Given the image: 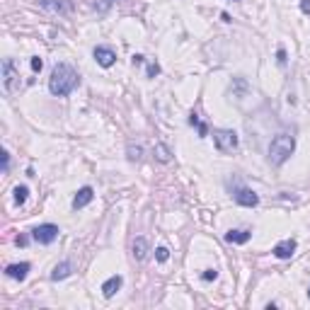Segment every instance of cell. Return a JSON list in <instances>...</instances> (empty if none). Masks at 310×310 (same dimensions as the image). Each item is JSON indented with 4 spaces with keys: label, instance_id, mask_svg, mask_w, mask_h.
<instances>
[{
    "label": "cell",
    "instance_id": "obj_1",
    "mask_svg": "<svg viewBox=\"0 0 310 310\" xmlns=\"http://www.w3.org/2000/svg\"><path fill=\"white\" fill-rule=\"evenodd\" d=\"M80 85V75L73 66L68 63H56L54 70H51V78H49V90L54 97H68L75 87Z\"/></svg>",
    "mask_w": 310,
    "mask_h": 310
},
{
    "label": "cell",
    "instance_id": "obj_2",
    "mask_svg": "<svg viewBox=\"0 0 310 310\" xmlns=\"http://www.w3.org/2000/svg\"><path fill=\"white\" fill-rule=\"evenodd\" d=\"M293 150H296V138L291 136V134H279V136H274L272 143H269V163L272 165H283L291 155H293Z\"/></svg>",
    "mask_w": 310,
    "mask_h": 310
},
{
    "label": "cell",
    "instance_id": "obj_3",
    "mask_svg": "<svg viewBox=\"0 0 310 310\" xmlns=\"http://www.w3.org/2000/svg\"><path fill=\"white\" fill-rule=\"evenodd\" d=\"M213 143H216V148L221 153H233L240 141H238V134L233 129H216L213 131Z\"/></svg>",
    "mask_w": 310,
    "mask_h": 310
},
{
    "label": "cell",
    "instance_id": "obj_4",
    "mask_svg": "<svg viewBox=\"0 0 310 310\" xmlns=\"http://www.w3.org/2000/svg\"><path fill=\"white\" fill-rule=\"evenodd\" d=\"M2 87H5V92H10V95H12L15 90H20V73H17L12 58H5V61H2Z\"/></svg>",
    "mask_w": 310,
    "mask_h": 310
},
{
    "label": "cell",
    "instance_id": "obj_5",
    "mask_svg": "<svg viewBox=\"0 0 310 310\" xmlns=\"http://www.w3.org/2000/svg\"><path fill=\"white\" fill-rule=\"evenodd\" d=\"M58 226H54V223H44V226H36L34 230H32V240H36L39 245H51L54 240L58 238Z\"/></svg>",
    "mask_w": 310,
    "mask_h": 310
},
{
    "label": "cell",
    "instance_id": "obj_6",
    "mask_svg": "<svg viewBox=\"0 0 310 310\" xmlns=\"http://www.w3.org/2000/svg\"><path fill=\"white\" fill-rule=\"evenodd\" d=\"M230 197L235 199V204H240V206H247V208H252L259 204V197L254 194L252 189H247V187H233V194Z\"/></svg>",
    "mask_w": 310,
    "mask_h": 310
},
{
    "label": "cell",
    "instance_id": "obj_7",
    "mask_svg": "<svg viewBox=\"0 0 310 310\" xmlns=\"http://www.w3.org/2000/svg\"><path fill=\"white\" fill-rule=\"evenodd\" d=\"M92 56L97 61V66H102V68H112L114 63H116V54H114L109 46H95Z\"/></svg>",
    "mask_w": 310,
    "mask_h": 310
},
{
    "label": "cell",
    "instance_id": "obj_8",
    "mask_svg": "<svg viewBox=\"0 0 310 310\" xmlns=\"http://www.w3.org/2000/svg\"><path fill=\"white\" fill-rule=\"evenodd\" d=\"M39 5H41L44 10H49V12H58V15H66V12H70V7H73L70 0H39Z\"/></svg>",
    "mask_w": 310,
    "mask_h": 310
},
{
    "label": "cell",
    "instance_id": "obj_9",
    "mask_svg": "<svg viewBox=\"0 0 310 310\" xmlns=\"http://www.w3.org/2000/svg\"><path fill=\"white\" fill-rule=\"evenodd\" d=\"M29 269H32L29 262H20V264H10V267L5 269V274H7L10 279H15V281H25L27 274H29Z\"/></svg>",
    "mask_w": 310,
    "mask_h": 310
},
{
    "label": "cell",
    "instance_id": "obj_10",
    "mask_svg": "<svg viewBox=\"0 0 310 310\" xmlns=\"http://www.w3.org/2000/svg\"><path fill=\"white\" fill-rule=\"evenodd\" d=\"M296 240L293 238H288V240H281V242H276V247H274V257H279V259H291L293 252H296Z\"/></svg>",
    "mask_w": 310,
    "mask_h": 310
},
{
    "label": "cell",
    "instance_id": "obj_11",
    "mask_svg": "<svg viewBox=\"0 0 310 310\" xmlns=\"http://www.w3.org/2000/svg\"><path fill=\"white\" fill-rule=\"evenodd\" d=\"M95 197V192H92V187H83V189H78V194L73 197V208L78 211V208H85L90 201Z\"/></svg>",
    "mask_w": 310,
    "mask_h": 310
},
{
    "label": "cell",
    "instance_id": "obj_12",
    "mask_svg": "<svg viewBox=\"0 0 310 310\" xmlns=\"http://www.w3.org/2000/svg\"><path fill=\"white\" fill-rule=\"evenodd\" d=\"M148 252H150L148 240H145V238H136L134 245H131V254H134V259H136V262H143V259L148 257Z\"/></svg>",
    "mask_w": 310,
    "mask_h": 310
},
{
    "label": "cell",
    "instance_id": "obj_13",
    "mask_svg": "<svg viewBox=\"0 0 310 310\" xmlns=\"http://www.w3.org/2000/svg\"><path fill=\"white\" fill-rule=\"evenodd\" d=\"M73 274V262L70 259H66V262H61L54 267V272H51V279L54 281H63V279H68Z\"/></svg>",
    "mask_w": 310,
    "mask_h": 310
},
{
    "label": "cell",
    "instance_id": "obj_14",
    "mask_svg": "<svg viewBox=\"0 0 310 310\" xmlns=\"http://www.w3.org/2000/svg\"><path fill=\"white\" fill-rule=\"evenodd\" d=\"M121 283H124V279H121L119 274H114V276H109L107 281L102 283V296H104V298H112L114 293H116V291L121 288Z\"/></svg>",
    "mask_w": 310,
    "mask_h": 310
},
{
    "label": "cell",
    "instance_id": "obj_15",
    "mask_svg": "<svg viewBox=\"0 0 310 310\" xmlns=\"http://www.w3.org/2000/svg\"><path fill=\"white\" fill-rule=\"evenodd\" d=\"M250 238H252L250 230H228L226 233V242H230V245H245Z\"/></svg>",
    "mask_w": 310,
    "mask_h": 310
},
{
    "label": "cell",
    "instance_id": "obj_16",
    "mask_svg": "<svg viewBox=\"0 0 310 310\" xmlns=\"http://www.w3.org/2000/svg\"><path fill=\"white\" fill-rule=\"evenodd\" d=\"M189 124H192V126L197 129V131H199V136H201V138H206V136H208V126H206V124H204V121L199 119V114H197V112H192V114H189Z\"/></svg>",
    "mask_w": 310,
    "mask_h": 310
},
{
    "label": "cell",
    "instance_id": "obj_17",
    "mask_svg": "<svg viewBox=\"0 0 310 310\" xmlns=\"http://www.w3.org/2000/svg\"><path fill=\"white\" fill-rule=\"evenodd\" d=\"M155 158H158V163H170L172 160V153H170V148L165 143H155Z\"/></svg>",
    "mask_w": 310,
    "mask_h": 310
},
{
    "label": "cell",
    "instance_id": "obj_18",
    "mask_svg": "<svg viewBox=\"0 0 310 310\" xmlns=\"http://www.w3.org/2000/svg\"><path fill=\"white\" fill-rule=\"evenodd\" d=\"M12 194H15V204H17V206H22V204L27 201V194H29L27 184H20V187H15V192H12Z\"/></svg>",
    "mask_w": 310,
    "mask_h": 310
},
{
    "label": "cell",
    "instance_id": "obj_19",
    "mask_svg": "<svg viewBox=\"0 0 310 310\" xmlns=\"http://www.w3.org/2000/svg\"><path fill=\"white\" fill-rule=\"evenodd\" d=\"M126 153H129V160H131V163H138V160H141L143 148H141V145H129V150H126Z\"/></svg>",
    "mask_w": 310,
    "mask_h": 310
},
{
    "label": "cell",
    "instance_id": "obj_20",
    "mask_svg": "<svg viewBox=\"0 0 310 310\" xmlns=\"http://www.w3.org/2000/svg\"><path fill=\"white\" fill-rule=\"evenodd\" d=\"M155 259H158V262H168V259H170V250H168V247H158V250H155Z\"/></svg>",
    "mask_w": 310,
    "mask_h": 310
},
{
    "label": "cell",
    "instance_id": "obj_21",
    "mask_svg": "<svg viewBox=\"0 0 310 310\" xmlns=\"http://www.w3.org/2000/svg\"><path fill=\"white\" fill-rule=\"evenodd\" d=\"M201 279H204V281H216V279H218V272H216V269H206V272L201 274Z\"/></svg>",
    "mask_w": 310,
    "mask_h": 310
},
{
    "label": "cell",
    "instance_id": "obj_22",
    "mask_svg": "<svg viewBox=\"0 0 310 310\" xmlns=\"http://www.w3.org/2000/svg\"><path fill=\"white\" fill-rule=\"evenodd\" d=\"M41 68H44V61H41L39 56H34V58H32V70H34V73H39Z\"/></svg>",
    "mask_w": 310,
    "mask_h": 310
},
{
    "label": "cell",
    "instance_id": "obj_23",
    "mask_svg": "<svg viewBox=\"0 0 310 310\" xmlns=\"http://www.w3.org/2000/svg\"><path fill=\"white\" fill-rule=\"evenodd\" d=\"M7 170H10V153L2 150V174H7Z\"/></svg>",
    "mask_w": 310,
    "mask_h": 310
},
{
    "label": "cell",
    "instance_id": "obj_24",
    "mask_svg": "<svg viewBox=\"0 0 310 310\" xmlns=\"http://www.w3.org/2000/svg\"><path fill=\"white\" fill-rule=\"evenodd\" d=\"M112 2H114V0H102V2L97 5V10H100V12H107V7H109Z\"/></svg>",
    "mask_w": 310,
    "mask_h": 310
},
{
    "label": "cell",
    "instance_id": "obj_25",
    "mask_svg": "<svg viewBox=\"0 0 310 310\" xmlns=\"http://www.w3.org/2000/svg\"><path fill=\"white\" fill-rule=\"evenodd\" d=\"M301 10L303 15H310V0H301Z\"/></svg>",
    "mask_w": 310,
    "mask_h": 310
},
{
    "label": "cell",
    "instance_id": "obj_26",
    "mask_svg": "<svg viewBox=\"0 0 310 310\" xmlns=\"http://www.w3.org/2000/svg\"><path fill=\"white\" fill-rule=\"evenodd\" d=\"M276 56H279V63H286V51H283V49H279V54H276Z\"/></svg>",
    "mask_w": 310,
    "mask_h": 310
},
{
    "label": "cell",
    "instance_id": "obj_27",
    "mask_svg": "<svg viewBox=\"0 0 310 310\" xmlns=\"http://www.w3.org/2000/svg\"><path fill=\"white\" fill-rule=\"evenodd\" d=\"M308 298H310V288H308Z\"/></svg>",
    "mask_w": 310,
    "mask_h": 310
}]
</instances>
